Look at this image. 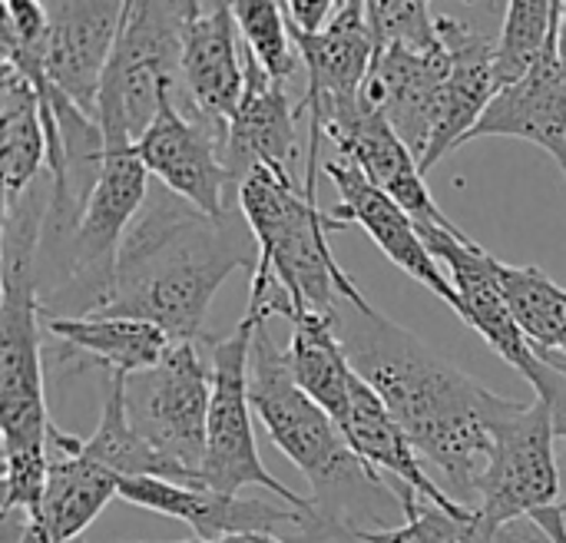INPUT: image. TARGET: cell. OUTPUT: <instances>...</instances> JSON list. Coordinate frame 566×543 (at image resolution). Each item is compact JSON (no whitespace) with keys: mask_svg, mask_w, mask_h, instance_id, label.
I'll list each match as a JSON object with an SVG mask.
<instances>
[{"mask_svg":"<svg viewBox=\"0 0 566 543\" xmlns=\"http://www.w3.org/2000/svg\"><path fill=\"white\" fill-rule=\"evenodd\" d=\"M332 322L352 368L388 405L418 455L441 471L448 494L474 508L478 481L491 455V418L504 398L385 319L375 305L361 312L338 302Z\"/></svg>","mask_w":566,"mask_h":543,"instance_id":"6da1fadb","label":"cell"},{"mask_svg":"<svg viewBox=\"0 0 566 543\" xmlns=\"http://www.w3.org/2000/svg\"><path fill=\"white\" fill-rule=\"evenodd\" d=\"M259 265V242L239 209L206 216L169 189L149 192L129 226L103 315L149 322L172 342H202L206 312L235 269Z\"/></svg>","mask_w":566,"mask_h":543,"instance_id":"7a4b0ae2","label":"cell"},{"mask_svg":"<svg viewBox=\"0 0 566 543\" xmlns=\"http://www.w3.org/2000/svg\"><path fill=\"white\" fill-rule=\"evenodd\" d=\"M53 179L40 176L13 206H3V272H0V438H3V518L40 521L46 491L50 411L40 365V232Z\"/></svg>","mask_w":566,"mask_h":543,"instance_id":"3957f363","label":"cell"},{"mask_svg":"<svg viewBox=\"0 0 566 543\" xmlns=\"http://www.w3.org/2000/svg\"><path fill=\"white\" fill-rule=\"evenodd\" d=\"M249 401L275 448L308 478L315 524L308 543H355V534L388 531L401 514V498L381 474L361 464L338 421L315 405L289 372L285 352L275 345L269 322L255 328L249 355Z\"/></svg>","mask_w":566,"mask_h":543,"instance_id":"277c9868","label":"cell"},{"mask_svg":"<svg viewBox=\"0 0 566 543\" xmlns=\"http://www.w3.org/2000/svg\"><path fill=\"white\" fill-rule=\"evenodd\" d=\"M239 212L259 242V262L279 275L295 312L312 309L332 315L338 302L361 312L371 309L328 246V232L348 222L335 212H322L315 196H305V189L282 182L269 169H255L239 189Z\"/></svg>","mask_w":566,"mask_h":543,"instance_id":"5b68a950","label":"cell"},{"mask_svg":"<svg viewBox=\"0 0 566 543\" xmlns=\"http://www.w3.org/2000/svg\"><path fill=\"white\" fill-rule=\"evenodd\" d=\"M192 17L189 3H126V17L103 73L96 123L106 139V153L133 149L153 126L166 100H186L182 46Z\"/></svg>","mask_w":566,"mask_h":543,"instance_id":"8992f818","label":"cell"},{"mask_svg":"<svg viewBox=\"0 0 566 543\" xmlns=\"http://www.w3.org/2000/svg\"><path fill=\"white\" fill-rule=\"evenodd\" d=\"M149 199V169L136 149L106 153L76 236L53 275L40 282L43 315L90 319L103 315L116 282L123 239Z\"/></svg>","mask_w":566,"mask_h":543,"instance_id":"52a82bcc","label":"cell"},{"mask_svg":"<svg viewBox=\"0 0 566 543\" xmlns=\"http://www.w3.org/2000/svg\"><path fill=\"white\" fill-rule=\"evenodd\" d=\"M262 322L255 315H242V322L226 338H209L212 362V405H209V438H206V464L202 488L216 494L239 498L242 488H265L282 504L295 508L308 518L302 531L315 524V508L308 498L285 488L259 458L255 428H252V401H249V355L252 338Z\"/></svg>","mask_w":566,"mask_h":543,"instance_id":"ba28073f","label":"cell"},{"mask_svg":"<svg viewBox=\"0 0 566 543\" xmlns=\"http://www.w3.org/2000/svg\"><path fill=\"white\" fill-rule=\"evenodd\" d=\"M554 441V411L544 398L531 405L504 398L491 418V455L478 481V537L557 504L560 471Z\"/></svg>","mask_w":566,"mask_h":543,"instance_id":"9c48e42d","label":"cell"},{"mask_svg":"<svg viewBox=\"0 0 566 543\" xmlns=\"http://www.w3.org/2000/svg\"><path fill=\"white\" fill-rule=\"evenodd\" d=\"M209 405H212L209 338L172 342L156 368L126 378V411L133 428L196 488H202Z\"/></svg>","mask_w":566,"mask_h":543,"instance_id":"30bf717a","label":"cell"},{"mask_svg":"<svg viewBox=\"0 0 566 543\" xmlns=\"http://www.w3.org/2000/svg\"><path fill=\"white\" fill-rule=\"evenodd\" d=\"M289 30H292V40L302 53V66L308 76L305 96L295 106V113L308 116V156H305L302 189L305 196H315L322 139L352 113H358L365 100L371 60H375V36L368 27L365 0L338 3L335 17L328 20L322 33H302L292 23Z\"/></svg>","mask_w":566,"mask_h":543,"instance_id":"8fae6325","label":"cell"},{"mask_svg":"<svg viewBox=\"0 0 566 543\" xmlns=\"http://www.w3.org/2000/svg\"><path fill=\"white\" fill-rule=\"evenodd\" d=\"M431 255L448 269V279L461 299V322L471 325L507 365H514L534 388L547 372V362L537 355L531 338L514 319L507 302L497 255L478 246L468 232H448L438 226H418Z\"/></svg>","mask_w":566,"mask_h":543,"instance_id":"7c38bea8","label":"cell"},{"mask_svg":"<svg viewBox=\"0 0 566 543\" xmlns=\"http://www.w3.org/2000/svg\"><path fill=\"white\" fill-rule=\"evenodd\" d=\"M153 179L172 196L202 209L206 216H226L229 173H226V133L186 113L179 100H166L153 126L133 146Z\"/></svg>","mask_w":566,"mask_h":543,"instance_id":"4fadbf2b","label":"cell"},{"mask_svg":"<svg viewBox=\"0 0 566 543\" xmlns=\"http://www.w3.org/2000/svg\"><path fill=\"white\" fill-rule=\"evenodd\" d=\"M451 56L444 43L428 50L411 46H385L375 50L371 73L365 83V96L385 113L395 133L421 163L431 149L438 123L444 116L448 100Z\"/></svg>","mask_w":566,"mask_h":543,"instance_id":"5bb4252c","label":"cell"},{"mask_svg":"<svg viewBox=\"0 0 566 543\" xmlns=\"http://www.w3.org/2000/svg\"><path fill=\"white\" fill-rule=\"evenodd\" d=\"M295 116L285 83L272 80L245 50V93L226 136L229 209H239V189L255 169H269L282 182H295Z\"/></svg>","mask_w":566,"mask_h":543,"instance_id":"9a60e30c","label":"cell"},{"mask_svg":"<svg viewBox=\"0 0 566 543\" xmlns=\"http://www.w3.org/2000/svg\"><path fill=\"white\" fill-rule=\"evenodd\" d=\"M325 173L335 182L338 199H342V206L335 209V216L342 222L361 226L378 242V249L405 275H411L415 282H421L428 292H434L461 319V299H458V292H454L444 265L431 255V249H428L418 222L391 196H385L355 163H348V159L338 156V159H328L325 163Z\"/></svg>","mask_w":566,"mask_h":543,"instance_id":"2e32d148","label":"cell"},{"mask_svg":"<svg viewBox=\"0 0 566 543\" xmlns=\"http://www.w3.org/2000/svg\"><path fill=\"white\" fill-rule=\"evenodd\" d=\"M182 80L189 100L186 113L229 136V123L245 93V43L232 3L192 0L182 46Z\"/></svg>","mask_w":566,"mask_h":543,"instance_id":"e0dca14e","label":"cell"},{"mask_svg":"<svg viewBox=\"0 0 566 543\" xmlns=\"http://www.w3.org/2000/svg\"><path fill=\"white\" fill-rule=\"evenodd\" d=\"M50 40H46V80L73 106L96 119L103 73L109 66L126 3H43Z\"/></svg>","mask_w":566,"mask_h":543,"instance_id":"ac0fdd59","label":"cell"},{"mask_svg":"<svg viewBox=\"0 0 566 543\" xmlns=\"http://www.w3.org/2000/svg\"><path fill=\"white\" fill-rule=\"evenodd\" d=\"M325 139H332L338 146V156L355 163L418 226H438L448 232H464L431 199L421 163L415 159V153L405 146V139L395 133V126L385 119V113L368 96L361 100L358 113H352L345 123H338Z\"/></svg>","mask_w":566,"mask_h":543,"instance_id":"d6986e66","label":"cell"},{"mask_svg":"<svg viewBox=\"0 0 566 543\" xmlns=\"http://www.w3.org/2000/svg\"><path fill=\"white\" fill-rule=\"evenodd\" d=\"M119 498L143 511L189 524L196 531V541H219L232 534H272L275 528L285 524L302 531L308 524V518L298 514L295 508L216 494L209 488H182L156 478L119 481Z\"/></svg>","mask_w":566,"mask_h":543,"instance_id":"ffe728a7","label":"cell"},{"mask_svg":"<svg viewBox=\"0 0 566 543\" xmlns=\"http://www.w3.org/2000/svg\"><path fill=\"white\" fill-rule=\"evenodd\" d=\"M438 33L451 56V76H448V100L444 116L438 123V133L431 139L428 156L421 159V173L434 169L448 153L468 143L494 96L501 93L494 60H497V36L474 30L471 23L441 13L438 10Z\"/></svg>","mask_w":566,"mask_h":543,"instance_id":"44dd1931","label":"cell"},{"mask_svg":"<svg viewBox=\"0 0 566 543\" xmlns=\"http://www.w3.org/2000/svg\"><path fill=\"white\" fill-rule=\"evenodd\" d=\"M560 13H564V3H560ZM560 13H557L554 36L541 63L524 80H517L514 86L494 96V103L488 106V113L481 116L468 143L488 139V136H517L551 153L560 163V169H566V73L560 63V46H557Z\"/></svg>","mask_w":566,"mask_h":543,"instance_id":"7402d4cb","label":"cell"},{"mask_svg":"<svg viewBox=\"0 0 566 543\" xmlns=\"http://www.w3.org/2000/svg\"><path fill=\"white\" fill-rule=\"evenodd\" d=\"M119 498V478L83 455V438H73L50 425L46 438V491L40 521L27 531L40 543H73L99 511Z\"/></svg>","mask_w":566,"mask_h":543,"instance_id":"603a6c76","label":"cell"},{"mask_svg":"<svg viewBox=\"0 0 566 543\" xmlns=\"http://www.w3.org/2000/svg\"><path fill=\"white\" fill-rule=\"evenodd\" d=\"M342 431H345L352 451L361 458V464L371 468L375 474L378 471L391 474L401 488L421 494L424 501L444 508L448 514H471L474 511V508L458 504L441 484H434L428 478L424 458L418 455V448L401 431V425L395 421V415L388 411V405L375 395V388L361 375L355 378L352 408H348V421H345Z\"/></svg>","mask_w":566,"mask_h":543,"instance_id":"cb8c5ba5","label":"cell"},{"mask_svg":"<svg viewBox=\"0 0 566 543\" xmlns=\"http://www.w3.org/2000/svg\"><path fill=\"white\" fill-rule=\"evenodd\" d=\"M43 332L56 335L66 345V352L99 365L106 378L143 375L156 368L172 345V338L163 328L133 319H113V315H90V319L43 315Z\"/></svg>","mask_w":566,"mask_h":543,"instance_id":"d4e9b609","label":"cell"},{"mask_svg":"<svg viewBox=\"0 0 566 543\" xmlns=\"http://www.w3.org/2000/svg\"><path fill=\"white\" fill-rule=\"evenodd\" d=\"M289 322H292V338H289L285 362L292 378L315 405H322L338 421V428H345L358 372L352 368L342 348L332 315L305 309L295 312Z\"/></svg>","mask_w":566,"mask_h":543,"instance_id":"484cf974","label":"cell"},{"mask_svg":"<svg viewBox=\"0 0 566 543\" xmlns=\"http://www.w3.org/2000/svg\"><path fill=\"white\" fill-rule=\"evenodd\" d=\"M46 126L36 86L7 60H0V173L3 206H13L43 176Z\"/></svg>","mask_w":566,"mask_h":543,"instance_id":"4316f807","label":"cell"},{"mask_svg":"<svg viewBox=\"0 0 566 543\" xmlns=\"http://www.w3.org/2000/svg\"><path fill=\"white\" fill-rule=\"evenodd\" d=\"M83 455L96 464H103L119 481L136 478H156L182 488H196L176 464H169L129 421L126 411V378H106L103 395V415L90 438H83Z\"/></svg>","mask_w":566,"mask_h":543,"instance_id":"83f0119b","label":"cell"},{"mask_svg":"<svg viewBox=\"0 0 566 543\" xmlns=\"http://www.w3.org/2000/svg\"><path fill=\"white\" fill-rule=\"evenodd\" d=\"M507 302L534 348L566 355V289L537 265L497 262Z\"/></svg>","mask_w":566,"mask_h":543,"instance_id":"f1b7e54d","label":"cell"},{"mask_svg":"<svg viewBox=\"0 0 566 543\" xmlns=\"http://www.w3.org/2000/svg\"><path fill=\"white\" fill-rule=\"evenodd\" d=\"M564 0H511L504 13V27L497 36V86L507 90L517 80H524L541 56L547 53V43L554 36V23Z\"/></svg>","mask_w":566,"mask_h":543,"instance_id":"f546056e","label":"cell"},{"mask_svg":"<svg viewBox=\"0 0 566 543\" xmlns=\"http://www.w3.org/2000/svg\"><path fill=\"white\" fill-rule=\"evenodd\" d=\"M232 13L245 50L262 63L272 80L289 83L302 70V53L292 40L285 7L279 0H239L232 3Z\"/></svg>","mask_w":566,"mask_h":543,"instance_id":"4dcf8cb0","label":"cell"},{"mask_svg":"<svg viewBox=\"0 0 566 543\" xmlns=\"http://www.w3.org/2000/svg\"><path fill=\"white\" fill-rule=\"evenodd\" d=\"M365 7H368V27H371V36H375V50H385V46L428 50V46L441 43L434 3H421V0H365Z\"/></svg>","mask_w":566,"mask_h":543,"instance_id":"1f68e13d","label":"cell"},{"mask_svg":"<svg viewBox=\"0 0 566 543\" xmlns=\"http://www.w3.org/2000/svg\"><path fill=\"white\" fill-rule=\"evenodd\" d=\"M282 7H285L289 23L302 33H322L338 10V3H332V0H289Z\"/></svg>","mask_w":566,"mask_h":543,"instance_id":"d6a6232c","label":"cell"},{"mask_svg":"<svg viewBox=\"0 0 566 543\" xmlns=\"http://www.w3.org/2000/svg\"><path fill=\"white\" fill-rule=\"evenodd\" d=\"M534 395H537V398H544V401L551 405L557 438H564L566 441V375L564 372H557V368H551V365H547V372H544V378L537 382Z\"/></svg>","mask_w":566,"mask_h":543,"instance_id":"836d02e7","label":"cell"},{"mask_svg":"<svg viewBox=\"0 0 566 543\" xmlns=\"http://www.w3.org/2000/svg\"><path fill=\"white\" fill-rule=\"evenodd\" d=\"M474 543H557L534 518H521V521H511L484 537H478Z\"/></svg>","mask_w":566,"mask_h":543,"instance_id":"e575fe53","label":"cell"},{"mask_svg":"<svg viewBox=\"0 0 566 543\" xmlns=\"http://www.w3.org/2000/svg\"><path fill=\"white\" fill-rule=\"evenodd\" d=\"M551 537L557 543H566V504H554V508H544L537 514H531Z\"/></svg>","mask_w":566,"mask_h":543,"instance_id":"d590c367","label":"cell"},{"mask_svg":"<svg viewBox=\"0 0 566 543\" xmlns=\"http://www.w3.org/2000/svg\"><path fill=\"white\" fill-rule=\"evenodd\" d=\"M186 543H285L275 534H232V537H219V541H186Z\"/></svg>","mask_w":566,"mask_h":543,"instance_id":"8d00e7d4","label":"cell"},{"mask_svg":"<svg viewBox=\"0 0 566 543\" xmlns=\"http://www.w3.org/2000/svg\"><path fill=\"white\" fill-rule=\"evenodd\" d=\"M557 46H560V63H564V73H566V0H564V13H560V40H557ZM566 176V169H564Z\"/></svg>","mask_w":566,"mask_h":543,"instance_id":"74e56055","label":"cell"}]
</instances>
